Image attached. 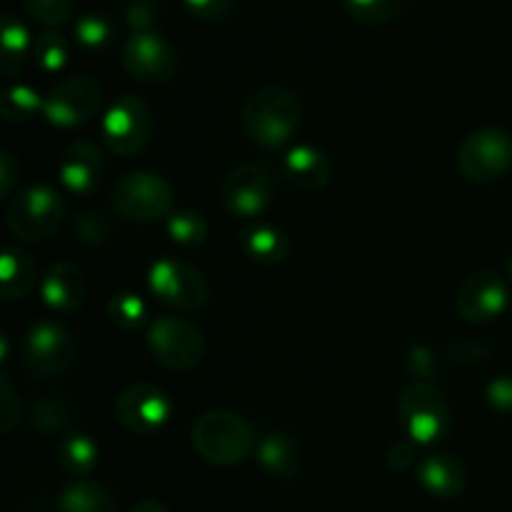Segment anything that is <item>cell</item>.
Masks as SVG:
<instances>
[{
  "instance_id": "36",
  "label": "cell",
  "mask_w": 512,
  "mask_h": 512,
  "mask_svg": "<svg viewBox=\"0 0 512 512\" xmlns=\"http://www.w3.org/2000/svg\"><path fill=\"white\" fill-rule=\"evenodd\" d=\"M408 368L420 383H430V380L438 378L440 373V363L435 358V353L425 345H415L413 350L408 353Z\"/></svg>"
},
{
  "instance_id": "8",
  "label": "cell",
  "mask_w": 512,
  "mask_h": 512,
  "mask_svg": "<svg viewBox=\"0 0 512 512\" xmlns=\"http://www.w3.org/2000/svg\"><path fill=\"white\" fill-rule=\"evenodd\" d=\"M153 125L155 120L150 105L140 95L128 93L110 105L100 130H103V140L110 153L135 155L150 143Z\"/></svg>"
},
{
  "instance_id": "12",
  "label": "cell",
  "mask_w": 512,
  "mask_h": 512,
  "mask_svg": "<svg viewBox=\"0 0 512 512\" xmlns=\"http://www.w3.org/2000/svg\"><path fill=\"white\" fill-rule=\"evenodd\" d=\"M275 193V180L265 165L243 163L230 170L220 188V200L238 218H258L265 213Z\"/></svg>"
},
{
  "instance_id": "32",
  "label": "cell",
  "mask_w": 512,
  "mask_h": 512,
  "mask_svg": "<svg viewBox=\"0 0 512 512\" xmlns=\"http://www.w3.org/2000/svg\"><path fill=\"white\" fill-rule=\"evenodd\" d=\"M35 63L45 70V73H55L68 63V43L58 30H45L33 45Z\"/></svg>"
},
{
  "instance_id": "2",
  "label": "cell",
  "mask_w": 512,
  "mask_h": 512,
  "mask_svg": "<svg viewBox=\"0 0 512 512\" xmlns=\"http://www.w3.org/2000/svg\"><path fill=\"white\" fill-rule=\"evenodd\" d=\"M193 448L205 463L218 468L240 465L255 445V433L245 418L230 410H210L195 418L190 428Z\"/></svg>"
},
{
  "instance_id": "22",
  "label": "cell",
  "mask_w": 512,
  "mask_h": 512,
  "mask_svg": "<svg viewBox=\"0 0 512 512\" xmlns=\"http://www.w3.org/2000/svg\"><path fill=\"white\" fill-rule=\"evenodd\" d=\"M58 512H118V500L98 480H78L60 493Z\"/></svg>"
},
{
  "instance_id": "44",
  "label": "cell",
  "mask_w": 512,
  "mask_h": 512,
  "mask_svg": "<svg viewBox=\"0 0 512 512\" xmlns=\"http://www.w3.org/2000/svg\"><path fill=\"white\" fill-rule=\"evenodd\" d=\"M508 273H510V280H512V255H510V263H508Z\"/></svg>"
},
{
  "instance_id": "42",
  "label": "cell",
  "mask_w": 512,
  "mask_h": 512,
  "mask_svg": "<svg viewBox=\"0 0 512 512\" xmlns=\"http://www.w3.org/2000/svg\"><path fill=\"white\" fill-rule=\"evenodd\" d=\"M20 178V165L15 160V155L10 150H3V158H0V195L8 198L13 193V185Z\"/></svg>"
},
{
  "instance_id": "31",
  "label": "cell",
  "mask_w": 512,
  "mask_h": 512,
  "mask_svg": "<svg viewBox=\"0 0 512 512\" xmlns=\"http://www.w3.org/2000/svg\"><path fill=\"white\" fill-rule=\"evenodd\" d=\"M168 235L175 243L195 248V245H200L208 238V225H205L203 215L180 210V213H173L168 218Z\"/></svg>"
},
{
  "instance_id": "6",
  "label": "cell",
  "mask_w": 512,
  "mask_h": 512,
  "mask_svg": "<svg viewBox=\"0 0 512 512\" xmlns=\"http://www.w3.org/2000/svg\"><path fill=\"white\" fill-rule=\"evenodd\" d=\"M65 205L48 185L20 190L8 205V228L20 240H45L63 223Z\"/></svg>"
},
{
  "instance_id": "24",
  "label": "cell",
  "mask_w": 512,
  "mask_h": 512,
  "mask_svg": "<svg viewBox=\"0 0 512 512\" xmlns=\"http://www.w3.org/2000/svg\"><path fill=\"white\" fill-rule=\"evenodd\" d=\"M100 450L95 440L85 433H70L60 440L58 445V460L63 465L65 473L70 475H88L90 470L98 465Z\"/></svg>"
},
{
  "instance_id": "33",
  "label": "cell",
  "mask_w": 512,
  "mask_h": 512,
  "mask_svg": "<svg viewBox=\"0 0 512 512\" xmlns=\"http://www.w3.org/2000/svg\"><path fill=\"white\" fill-rule=\"evenodd\" d=\"M75 38L85 50H105L113 43V25L105 15L88 13L75 23Z\"/></svg>"
},
{
  "instance_id": "27",
  "label": "cell",
  "mask_w": 512,
  "mask_h": 512,
  "mask_svg": "<svg viewBox=\"0 0 512 512\" xmlns=\"http://www.w3.org/2000/svg\"><path fill=\"white\" fill-rule=\"evenodd\" d=\"M345 10L365 25H388L405 13L408 0H343Z\"/></svg>"
},
{
  "instance_id": "4",
  "label": "cell",
  "mask_w": 512,
  "mask_h": 512,
  "mask_svg": "<svg viewBox=\"0 0 512 512\" xmlns=\"http://www.w3.org/2000/svg\"><path fill=\"white\" fill-rule=\"evenodd\" d=\"M398 418L413 443H435L450 428V408L445 395L430 383H410L398 398Z\"/></svg>"
},
{
  "instance_id": "30",
  "label": "cell",
  "mask_w": 512,
  "mask_h": 512,
  "mask_svg": "<svg viewBox=\"0 0 512 512\" xmlns=\"http://www.w3.org/2000/svg\"><path fill=\"white\" fill-rule=\"evenodd\" d=\"M108 318L120 330H138L145 323V303L135 293H118L108 300Z\"/></svg>"
},
{
  "instance_id": "7",
  "label": "cell",
  "mask_w": 512,
  "mask_h": 512,
  "mask_svg": "<svg viewBox=\"0 0 512 512\" xmlns=\"http://www.w3.org/2000/svg\"><path fill=\"white\" fill-rule=\"evenodd\" d=\"M148 285L160 303L180 310V313H195V310L205 308L210 298V285L205 275L183 260H158L150 268Z\"/></svg>"
},
{
  "instance_id": "26",
  "label": "cell",
  "mask_w": 512,
  "mask_h": 512,
  "mask_svg": "<svg viewBox=\"0 0 512 512\" xmlns=\"http://www.w3.org/2000/svg\"><path fill=\"white\" fill-rule=\"evenodd\" d=\"M70 420H73V408H70V403L63 395H43L33 405V415H30L33 428L38 433L48 435V438L50 435H58Z\"/></svg>"
},
{
  "instance_id": "17",
  "label": "cell",
  "mask_w": 512,
  "mask_h": 512,
  "mask_svg": "<svg viewBox=\"0 0 512 512\" xmlns=\"http://www.w3.org/2000/svg\"><path fill=\"white\" fill-rule=\"evenodd\" d=\"M40 290H43V300L50 308L70 313V310H78L88 298V280L78 265L60 260V263L50 265L48 273L43 275Z\"/></svg>"
},
{
  "instance_id": "10",
  "label": "cell",
  "mask_w": 512,
  "mask_h": 512,
  "mask_svg": "<svg viewBox=\"0 0 512 512\" xmlns=\"http://www.w3.org/2000/svg\"><path fill=\"white\" fill-rule=\"evenodd\" d=\"M148 345L155 360L170 370H190L203 360L205 338L190 320L163 315L148 328Z\"/></svg>"
},
{
  "instance_id": "29",
  "label": "cell",
  "mask_w": 512,
  "mask_h": 512,
  "mask_svg": "<svg viewBox=\"0 0 512 512\" xmlns=\"http://www.w3.org/2000/svg\"><path fill=\"white\" fill-rule=\"evenodd\" d=\"M45 98H40L33 88L28 85H15V88L5 90L3 100H0V113L8 123H18V120H30L43 110Z\"/></svg>"
},
{
  "instance_id": "9",
  "label": "cell",
  "mask_w": 512,
  "mask_h": 512,
  "mask_svg": "<svg viewBox=\"0 0 512 512\" xmlns=\"http://www.w3.org/2000/svg\"><path fill=\"white\" fill-rule=\"evenodd\" d=\"M458 168L473 183H493L512 170V135L498 128L470 133L458 150Z\"/></svg>"
},
{
  "instance_id": "28",
  "label": "cell",
  "mask_w": 512,
  "mask_h": 512,
  "mask_svg": "<svg viewBox=\"0 0 512 512\" xmlns=\"http://www.w3.org/2000/svg\"><path fill=\"white\" fill-rule=\"evenodd\" d=\"M73 230L75 238L83 245H90V248H103L115 235L113 218H108V213H103V210H85V213H80L75 218Z\"/></svg>"
},
{
  "instance_id": "5",
  "label": "cell",
  "mask_w": 512,
  "mask_h": 512,
  "mask_svg": "<svg viewBox=\"0 0 512 512\" xmlns=\"http://www.w3.org/2000/svg\"><path fill=\"white\" fill-rule=\"evenodd\" d=\"M78 358V340L65 325L43 320L28 330L23 340V368L33 378H53L65 373Z\"/></svg>"
},
{
  "instance_id": "38",
  "label": "cell",
  "mask_w": 512,
  "mask_h": 512,
  "mask_svg": "<svg viewBox=\"0 0 512 512\" xmlns=\"http://www.w3.org/2000/svg\"><path fill=\"white\" fill-rule=\"evenodd\" d=\"M183 3L190 10V15H195L198 20H205V23L228 18L235 8V0H183Z\"/></svg>"
},
{
  "instance_id": "15",
  "label": "cell",
  "mask_w": 512,
  "mask_h": 512,
  "mask_svg": "<svg viewBox=\"0 0 512 512\" xmlns=\"http://www.w3.org/2000/svg\"><path fill=\"white\" fill-rule=\"evenodd\" d=\"M455 308L465 323H490L508 308V285L493 270H478L460 285Z\"/></svg>"
},
{
  "instance_id": "11",
  "label": "cell",
  "mask_w": 512,
  "mask_h": 512,
  "mask_svg": "<svg viewBox=\"0 0 512 512\" xmlns=\"http://www.w3.org/2000/svg\"><path fill=\"white\" fill-rule=\"evenodd\" d=\"M103 105V85L90 75H70L45 95L43 115L58 128H75L93 118Z\"/></svg>"
},
{
  "instance_id": "19",
  "label": "cell",
  "mask_w": 512,
  "mask_h": 512,
  "mask_svg": "<svg viewBox=\"0 0 512 512\" xmlns=\"http://www.w3.org/2000/svg\"><path fill=\"white\" fill-rule=\"evenodd\" d=\"M418 483L435 498H458L465 490V468L453 455L435 453L420 460Z\"/></svg>"
},
{
  "instance_id": "39",
  "label": "cell",
  "mask_w": 512,
  "mask_h": 512,
  "mask_svg": "<svg viewBox=\"0 0 512 512\" xmlns=\"http://www.w3.org/2000/svg\"><path fill=\"white\" fill-rule=\"evenodd\" d=\"M125 23L135 33H150V28L155 23V5L150 0H130L125 5Z\"/></svg>"
},
{
  "instance_id": "14",
  "label": "cell",
  "mask_w": 512,
  "mask_h": 512,
  "mask_svg": "<svg viewBox=\"0 0 512 512\" xmlns=\"http://www.w3.org/2000/svg\"><path fill=\"white\" fill-rule=\"evenodd\" d=\"M170 415V398L153 385H133L115 400V418L135 435H155L168 425Z\"/></svg>"
},
{
  "instance_id": "25",
  "label": "cell",
  "mask_w": 512,
  "mask_h": 512,
  "mask_svg": "<svg viewBox=\"0 0 512 512\" xmlns=\"http://www.w3.org/2000/svg\"><path fill=\"white\" fill-rule=\"evenodd\" d=\"M30 50V38L28 30L23 23L13 18V15H5L3 18V33H0V68L5 75H18L23 70L25 55Z\"/></svg>"
},
{
  "instance_id": "35",
  "label": "cell",
  "mask_w": 512,
  "mask_h": 512,
  "mask_svg": "<svg viewBox=\"0 0 512 512\" xmlns=\"http://www.w3.org/2000/svg\"><path fill=\"white\" fill-rule=\"evenodd\" d=\"M20 420V400L15 395L13 383H10V375H0V430L10 433V430L18 425Z\"/></svg>"
},
{
  "instance_id": "1",
  "label": "cell",
  "mask_w": 512,
  "mask_h": 512,
  "mask_svg": "<svg viewBox=\"0 0 512 512\" xmlns=\"http://www.w3.org/2000/svg\"><path fill=\"white\" fill-rule=\"evenodd\" d=\"M303 123V103L285 85H263L245 98L240 128L263 148H283L295 138Z\"/></svg>"
},
{
  "instance_id": "16",
  "label": "cell",
  "mask_w": 512,
  "mask_h": 512,
  "mask_svg": "<svg viewBox=\"0 0 512 512\" xmlns=\"http://www.w3.org/2000/svg\"><path fill=\"white\" fill-rule=\"evenodd\" d=\"M103 170V153H100L98 143L88 138L73 140L60 155L58 175L73 195L93 193L98 188L100 178H103Z\"/></svg>"
},
{
  "instance_id": "34",
  "label": "cell",
  "mask_w": 512,
  "mask_h": 512,
  "mask_svg": "<svg viewBox=\"0 0 512 512\" xmlns=\"http://www.w3.org/2000/svg\"><path fill=\"white\" fill-rule=\"evenodd\" d=\"M23 5L30 18L48 25V30H55L68 23L75 10V0H23Z\"/></svg>"
},
{
  "instance_id": "37",
  "label": "cell",
  "mask_w": 512,
  "mask_h": 512,
  "mask_svg": "<svg viewBox=\"0 0 512 512\" xmlns=\"http://www.w3.org/2000/svg\"><path fill=\"white\" fill-rule=\"evenodd\" d=\"M448 358L455 365H483L490 358V348L480 340H458L448 348Z\"/></svg>"
},
{
  "instance_id": "20",
  "label": "cell",
  "mask_w": 512,
  "mask_h": 512,
  "mask_svg": "<svg viewBox=\"0 0 512 512\" xmlns=\"http://www.w3.org/2000/svg\"><path fill=\"white\" fill-rule=\"evenodd\" d=\"M240 245H243L245 255L253 258L260 265H278L288 258V235L273 223L265 220H253L240 233Z\"/></svg>"
},
{
  "instance_id": "18",
  "label": "cell",
  "mask_w": 512,
  "mask_h": 512,
  "mask_svg": "<svg viewBox=\"0 0 512 512\" xmlns=\"http://www.w3.org/2000/svg\"><path fill=\"white\" fill-rule=\"evenodd\" d=\"M283 173L290 185L305 193H315V190L325 188L333 175V165L323 150L313 148V145H298L288 153L283 163Z\"/></svg>"
},
{
  "instance_id": "41",
  "label": "cell",
  "mask_w": 512,
  "mask_h": 512,
  "mask_svg": "<svg viewBox=\"0 0 512 512\" xmlns=\"http://www.w3.org/2000/svg\"><path fill=\"white\" fill-rule=\"evenodd\" d=\"M415 458H418V453H415V443H410V440H398V443L390 445L388 465L390 470H395V473L408 470L410 465L415 463Z\"/></svg>"
},
{
  "instance_id": "23",
  "label": "cell",
  "mask_w": 512,
  "mask_h": 512,
  "mask_svg": "<svg viewBox=\"0 0 512 512\" xmlns=\"http://www.w3.org/2000/svg\"><path fill=\"white\" fill-rule=\"evenodd\" d=\"M258 463L263 465L273 478H295L300 470L298 443L285 433H268L258 445Z\"/></svg>"
},
{
  "instance_id": "3",
  "label": "cell",
  "mask_w": 512,
  "mask_h": 512,
  "mask_svg": "<svg viewBox=\"0 0 512 512\" xmlns=\"http://www.w3.org/2000/svg\"><path fill=\"white\" fill-rule=\"evenodd\" d=\"M110 203L115 213L130 223H155L173 215V188L163 175L138 170L115 183Z\"/></svg>"
},
{
  "instance_id": "43",
  "label": "cell",
  "mask_w": 512,
  "mask_h": 512,
  "mask_svg": "<svg viewBox=\"0 0 512 512\" xmlns=\"http://www.w3.org/2000/svg\"><path fill=\"white\" fill-rule=\"evenodd\" d=\"M130 512H170L165 508L163 503H158V500H140V503H135Z\"/></svg>"
},
{
  "instance_id": "13",
  "label": "cell",
  "mask_w": 512,
  "mask_h": 512,
  "mask_svg": "<svg viewBox=\"0 0 512 512\" xmlns=\"http://www.w3.org/2000/svg\"><path fill=\"white\" fill-rule=\"evenodd\" d=\"M123 68L130 78L148 85L168 83L178 70V55L173 45L158 33H133L123 45Z\"/></svg>"
},
{
  "instance_id": "40",
  "label": "cell",
  "mask_w": 512,
  "mask_h": 512,
  "mask_svg": "<svg viewBox=\"0 0 512 512\" xmlns=\"http://www.w3.org/2000/svg\"><path fill=\"white\" fill-rule=\"evenodd\" d=\"M488 398L490 408L498 410V413H512V378L510 375H500L493 383L488 385Z\"/></svg>"
},
{
  "instance_id": "21",
  "label": "cell",
  "mask_w": 512,
  "mask_h": 512,
  "mask_svg": "<svg viewBox=\"0 0 512 512\" xmlns=\"http://www.w3.org/2000/svg\"><path fill=\"white\" fill-rule=\"evenodd\" d=\"M38 283L35 263L25 250L15 245H5L0 253V288H3L5 300H23L28 298L30 290Z\"/></svg>"
}]
</instances>
